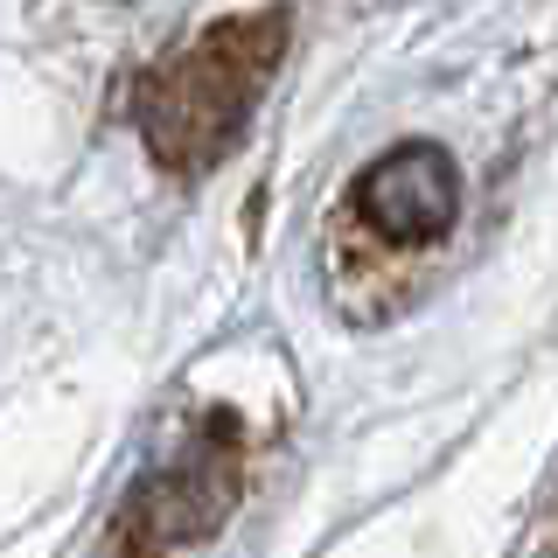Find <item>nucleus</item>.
Here are the masks:
<instances>
[{"mask_svg":"<svg viewBox=\"0 0 558 558\" xmlns=\"http://www.w3.org/2000/svg\"><path fill=\"white\" fill-rule=\"evenodd\" d=\"M279 57V14H238L217 22L189 49L182 63H168L161 77H147L140 92V133L168 168H209L244 126L258 77Z\"/></svg>","mask_w":558,"mask_h":558,"instance_id":"obj_1","label":"nucleus"},{"mask_svg":"<svg viewBox=\"0 0 558 558\" xmlns=\"http://www.w3.org/2000/svg\"><path fill=\"white\" fill-rule=\"evenodd\" d=\"M356 217L377 223V231L398 238V244L447 238L453 217H461V174H453L447 147L412 140V147L377 154V161L356 174Z\"/></svg>","mask_w":558,"mask_h":558,"instance_id":"obj_2","label":"nucleus"},{"mask_svg":"<svg viewBox=\"0 0 558 558\" xmlns=\"http://www.w3.org/2000/svg\"><path fill=\"white\" fill-rule=\"evenodd\" d=\"M231 502V468H223V440H203L182 453V468L140 482L133 488V510H126V531L140 545H174V537H196L223 517Z\"/></svg>","mask_w":558,"mask_h":558,"instance_id":"obj_3","label":"nucleus"}]
</instances>
